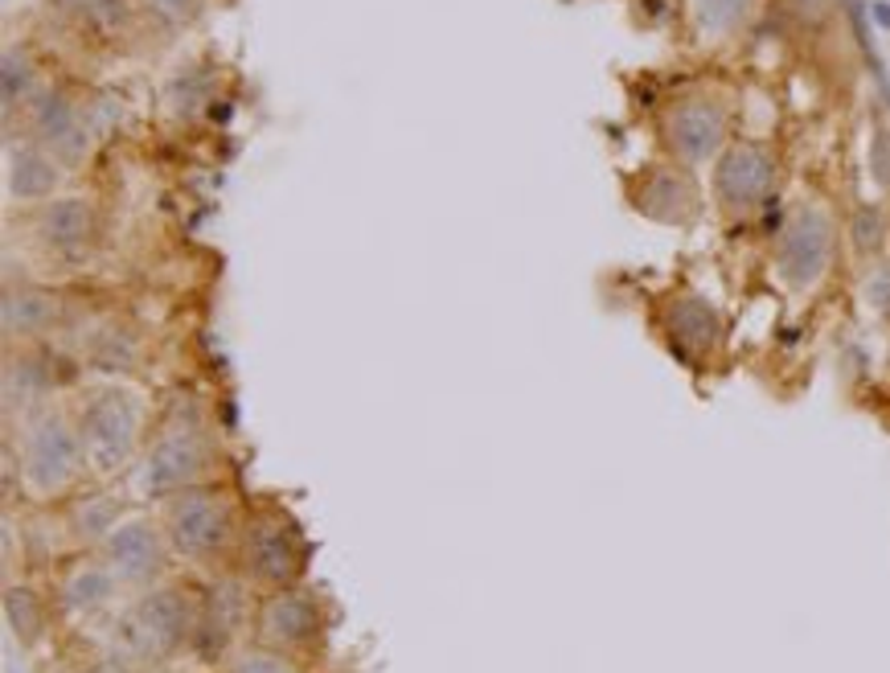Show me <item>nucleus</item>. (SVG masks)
I'll list each match as a JSON object with an SVG mask.
<instances>
[{
  "mask_svg": "<svg viewBox=\"0 0 890 673\" xmlns=\"http://www.w3.org/2000/svg\"><path fill=\"white\" fill-rule=\"evenodd\" d=\"M58 320H62V300H58L54 292L34 288V283H21V288H9V292H4L0 325H4V336H9V341H38V336H50Z\"/></svg>",
  "mask_w": 890,
  "mask_h": 673,
  "instance_id": "obj_16",
  "label": "nucleus"
},
{
  "mask_svg": "<svg viewBox=\"0 0 890 673\" xmlns=\"http://www.w3.org/2000/svg\"><path fill=\"white\" fill-rule=\"evenodd\" d=\"M242 562L259 583L288 587L296 580L300 562H304V543H300L296 525L283 522L279 513L255 518L242 534Z\"/></svg>",
  "mask_w": 890,
  "mask_h": 673,
  "instance_id": "obj_8",
  "label": "nucleus"
},
{
  "mask_svg": "<svg viewBox=\"0 0 890 673\" xmlns=\"http://www.w3.org/2000/svg\"><path fill=\"white\" fill-rule=\"evenodd\" d=\"M103 562L119 583H152L165 567V534L149 518H128L103 538Z\"/></svg>",
  "mask_w": 890,
  "mask_h": 673,
  "instance_id": "obj_11",
  "label": "nucleus"
},
{
  "mask_svg": "<svg viewBox=\"0 0 890 673\" xmlns=\"http://www.w3.org/2000/svg\"><path fill=\"white\" fill-rule=\"evenodd\" d=\"M636 206L645 218L665 226H686L698 218V186L689 181V173L682 168H652L645 177V186L636 193Z\"/></svg>",
  "mask_w": 890,
  "mask_h": 673,
  "instance_id": "obj_14",
  "label": "nucleus"
},
{
  "mask_svg": "<svg viewBox=\"0 0 890 673\" xmlns=\"http://www.w3.org/2000/svg\"><path fill=\"white\" fill-rule=\"evenodd\" d=\"M242 617H246V587L239 580H223L209 587L198 617V633H193V649L205 661H218L230 649V640L239 633Z\"/></svg>",
  "mask_w": 890,
  "mask_h": 673,
  "instance_id": "obj_13",
  "label": "nucleus"
},
{
  "mask_svg": "<svg viewBox=\"0 0 890 673\" xmlns=\"http://www.w3.org/2000/svg\"><path fill=\"white\" fill-rule=\"evenodd\" d=\"M9 673H13V670H9Z\"/></svg>",
  "mask_w": 890,
  "mask_h": 673,
  "instance_id": "obj_31",
  "label": "nucleus"
},
{
  "mask_svg": "<svg viewBox=\"0 0 890 673\" xmlns=\"http://www.w3.org/2000/svg\"><path fill=\"white\" fill-rule=\"evenodd\" d=\"M665 144L677 161L702 165L726 144V107L714 99H686L665 115Z\"/></svg>",
  "mask_w": 890,
  "mask_h": 673,
  "instance_id": "obj_10",
  "label": "nucleus"
},
{
  "mask_svg": "<svg viewBox=\"0 0 890 673\" xmlns=\"http://www.w3.org/2000/svg\"><path fill=\"white\" fill-rule=\"evenodd\" d=\"M34 136H38L46 149H54L62 161H82L87 156V128L78 119V107L62 91H46L34 99Z\"/></svg>",
  "mask_w": 890,
  "mask_h": 673,
  "instance_id": "obj_15",
  "label": "nucleus"
},
{
  "mask_svg": "<svg viewBox=\"0 0 890 673\" xmlns=\"http://www.w3.org/2000/svg\"><path fill=\"white\" fill-rule=\"evenodd\" d=\"M115 587H119V575L107 562H78L58 587V604L71 617H94L115 599Z\"/></svg>",
  "mask_w": 890,
  "mask_h": 673,
  "instance_id": "obj_19",
  "label": "nucleus"
},
{
  "mask_svg": "<svg viewBox=\"0 0 890 673\" xmlns=\"http://www.w3.org/2000/svg\"><path fill=\"white\" fill-rule=\"evenodd\" d=\"M850 239H853V251H857L862 259H874V255H882V246H887V214H882V206L866 202V206L853 209Z\"/></svg>",
  "mask_w": 890,
  "mask_h": 673,
  "instance_id": "obj_23",
  "label": "nucleus"
},
{
  "mask_svg": "<svg viewBox=\"0 0 890 673\" xmlns=\"http://www.w3.org/2000/svg\"><path fill=\"white\" fill-rule=\"evenodd\" d=\"M119 497L115 493H87L71 505V530L82 543H103L119 525Z\"/></svg>",
  "mask_w": 890,
  "mask_h": 673,
  "instance_id": "obj_21",
  "label": "nucleus"
},
{
  "mask_svg": "<svg viewBox=\"0 0 890 673\" xmlns=\"http://www.w3.org/2000/svg\"><path fill=\"white\" fill-rule=\"evenodd\" d=\"M234 673H296V665H292L283 653H276L271 645H263V649H246V653H239Z\"/></svg>",
  "mask_w": 890,
  "mask_h": 673,
  "instance_id": "obj_26",
  "label": "nucleus"
},
{
  "mask_svg": "<svg viewBox=\"0 0 890 673\" xmlns=\"http://www.w3.org/2000/svg\"><path fill=\"white\" fill-rule=\"evenodd\" d=\"M4 617H9V628H13L25 645L41 640L46 617H41V604H38L34 592H25V587H9V596H4Z\"/></svg>",
  "mask_w": 890,
  "mask_h": 673,
  "instance_id": "obj_24",
  "label": "nucleus"
},
{
  "mask_svg": "<svg viewBox=\"0 0 890 673\" xmlns=\"http://www.w3.org/2000/svg\"><path fill=\"white\" fill-rule=\"evenodd\" d=\"M78 465H87V452H82V435H78V423L71 415L50 407V403L25 415V423H21L25 485L41 497H50L75 481Z\"/></svg>",
  "mask_w": 890,
  "mask_h": 673,
  "instance_id": "obj_3",
  "label": "nucleus"
},
{
  "mask_svg": "<svg viewBox=\"0 0 890 673\" xmlns=\"http://www.w3.org/2000/svg\"><path fill=\"white\" fill-rule=\"evenodd\" d=\"M751 13V0H694V25L710 38L735 34Z\"/></svg>",
  "mask_w": 890,
  "mask_h": 673,
  "instance_id": "obj_22",
  "label": "nucleus"
},
{
  "mask_svg": "<svg viewBox=\"0 0 890 673\" xmlns=\"http://www.w3.org/2000/svg\"><path fill=\"white\" fill-rule=\"evenodd\" d=\"M193 633H198V620H193L189 599L177 587H152L119 617L115 645L124 657L161 661V657L177 653L186 640H193Z\"/></svg>",
  "mask_w": 890,
  "mask_h": 673,
  "instance_id": "obj_4",
  "label": "nucleus"
},
{
  "mask_svg": "<svg viewBox=\"0 0 890 673\" xmlns=\"http://www.w3.org/2000/svg\"><path fill=\"white\" fill-rule=\"evenodd\" d=\"M862 292H866V304H870L874 313H882V317H890V263H878L870 276H866V283H862Z\"/></svg>",
  "mask_w": 890,
  "mask_h": 673,
  "instance_id": "obj_27",
  "label": "nucleus"
},
{
  "mask_svg": "<svg viewBox=\"0 0 890 673\" xmlns=\"http://www.w3.org/2000/svg\"><path fill=\"white\" fill-rule=\"evenodd\" d=\"M54 370H50V361L41 354H34V350H21V354H9V361H4V403H9V411H38V407H46V398H50V391H54Z\"/></svg>",
  "mask_w": 890,
  "mask_h": 673,
  "instance_id": "obj_18",
  "label": "nucleus"
},
{
  "mask_svg": "<svg viewBox=\"0 0 890 673\" xmlns=\"http://www.w3.org/2000/svg\"><path fill=\"white\" fill-rule=\"evenodd\" d=\"M58 181V161H50L41 149H13L9 152V193L21 202H50Z\"/></svg>",
  "mask_w": 890,
  "mask_h": 673,
  "instance_id": "obj_20",
  "label": "nucleus"
},
{
  "mask_svg": "<svg viewBox=\"0 0 890 673\" xmlns=\"http://www.w3.org/2000/svg\"><path fill=\"white\" fill-rule=\"evenodd\" d=\"M834 246H837V226L834 218L825 214L821 206H800L784 230H779L776 243V271L779 280L788 288H813L821 283V276L829 271L834 263Z\"/></svg>",
  "mask_w": 890,
  "mask_h": 673,
  "instance_id": "obj_6",
  "label": "nucleus"
},
{
  "mask_svg": "<svg viewBox=\"0 0 890 673\" xmlns=\"http://www.w3.org/2000/svg\"><path fill=\"white\" fill-rule=\"evenodd\" d=\"M320 633V604L300 587H279L259 608V640L271 649H300L313 645Z\"/></svg>",
  "mask_w": 890,
  "mask_h": 673,
  "instance_id": "obj_12",
  "label": "nucleus"
},
{
  "mask_svg": "<svg viewBox=\"0 0 890 673\" xmlns=\"http://www.w3.org/2000/svg\"><path fill=\"white\" fill-rule=\"evenodd\" d=\"M661 333L686 361H702L723 345V313L698 292H677L661 308Z\"/></svg>",
  "mask_w": 890,
  "mask_h": 673,
  "instance_id": "obj_9",
  "label": "nucleus"
},
{
  "mask_svg": "<svg viewBox=\"0 0 890 673\" xmlns=\"http://www.w3.org/2000/svg\"><path fill=\"white\" fill-rule=\"evenodd\" d=\"M874 21H878L882 29H890V4H874Z\"/></svg>",
  "mask_w": 890,
  "mask_h": 673,
  "instance_id": "obj_30",
  "label": "nucleus"
},
{
  "mask_svg": "<svg viewBox=\"0 0 890 673\" xmlns=\"http://www.w3.org/2000/svg\"><path fill=\"white\" fill-rule=\"evenodd\" d=\"M234 534L230 501L214 488H186L168 497L165 509V538L181 559L205 562L214 559Z\"/></svg>",
  "mask_w": 890,
  "mask_h": 673,
  "instance_id": "obj_5",
  "label": "nucleus"
},
{
  "mask_svg": "<svg viewBox=\"0 0 890 673\" xmlns=\"http://www.w3.org/2000/svg\"><path fill=\"white\" fill-rule=\"evenodd\" d=\"M38 239L58 255H78L94 239V209L82 198H50L38 214Z\"/></svg>",
  "mask_w": 890,
  "mask_h": 673,
  "instance_id": "obj_17",
  "label": "nucleus"
},
{
  "mask_svg": "<svg viewBox=\"0 0 890 673\" xmlns=\"http://www.w3.org/2000/svg\"><path fill=\"white\" fill-rule=\"evenodd\" d=\"M870 168H874V181L882 189H890V131L878 128L874 131V144H870Z\"/></svg>",
  "mask_w": 890,
  "mask_h": 673,
  "instance_id": "obj_28",
  "label": "nucleus"
},
{
  "mask_svg": "<svg viewBox=\"0 0 890 673\" xmlns=\"http://www.w3.org/2000/svg\"><path fill=\"white\" fill-rule=\"evenodd\" d=\"M0 91H4V112H13L17 103L29 99L34 91V58L25 50H4V66H0Z\"/></svg>",
  "mask_w": 890,
  "mask_h": 673,
  "instance_id": "obj_25",
  "label": "nucleus"
},
{
  "mask_svg": "<svg viewBox=\"0 0 890 673\" xmlns=\"http://www.w3.org/2000/svg\"><path fill=\"white\" fill-rule=\"evenodd\" d=\"M209 468V431L198 411V403H173L165 423L156 431L149 452L140 456V465L131 468V493L140 501H161V497H177L193 488Z\"/></svg>",
  "mask_w": 890,
  "mask_h": 673,
  "instance_id": "obj_1",
  "label": "nucleus"
},
{
  "mask_svg": "<svg viewBox=\"0 0 890 673\" xmlns=\"http://www.w3.org/2000/svg\"><path fill=\"white\" fill-rule=\"evenodd\" d=\"M78 435H82V452L87 465L99 477H115L119 468L131 465V456L140 448V431H144V398L119 382L94 386L82 394V407L75 415Z\"/></svg>",
  "mask_w": 890,
  "mask_h": 673,
  "instance_id": "obj_2",
  "label": "nucleus"
},
{
  "mask_svg": "<svg viewBox=\"0 0 890 673\" xmlns=\"http://www.w3.org/2000/svg\"><path fill=\"white\" fill-rule=\"evenodd\" d=\"M156 9H165L168 17H186L193 9V0H156Z\"/></svg>",
  "mask_w": 890,
  "mask_h": 673,
  "instance_id": "obj_29",
  "label": "nucleus"
},
{
  "mask_svg": "<svg viewBox=\"0 0 890 673\" xmlns=\"http://www.w3.org/2000/svg\"><path fill=\"white\" fill-rule=\"evenodd\" d=\"M776 189V156L755 140H742L723 149L714 165V198L735 214L760 209Z\"/></svg>",
  "mask_w": 890,
  "mask_h": 673,
  "instance_id": "obj_7",
  "label": "nucleus"
}]
</instances>
